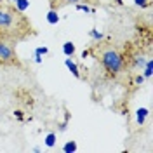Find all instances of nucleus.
I'll use <instances>...</instances> for the list:
<instances>
[{
    "label": "nucleus",
    "mask_w": 153,
    "mask_h": 153,
    "mask_svg": "<svg viewBox=\"0 0 153 153\" xmlns=\"http://www.w3.org/2000/svg\"><path fill=\"white\" fill-rule=\"evenodd\" d=\"M56 139H57V136L54 132H49L47 136H45V139H44V143H45V146L47 148H52L54 144H56Z\"/></svg>",
    "instance_id": "nucleus-9"
},
{
    "label": "nucleus",
    "mask_w": 153,
    "mask_h": 153,
    "mask_svg": "<svg viewBox=\"0 0 153 153\" xmlns=\"http://www.w3.org/2000/svg\"><path fill=\"white\" fill-rule=\"evenodd\" d=\"M89 35H91L92 40H97V42H99V40H103V33H101L99 30H96V28L91 30V33H89Z\"/></svg>",
    "instance_id": "nucleus-13"
},
{
    "label": "nucleus",
    "mask_w": 153,
    "mask_h": 153,
    "mask_svg": "<svg viewBox=\"0 0 153 153\" xmlns=\"http://www.w3.org/2000/svg\"><path fill=\"white\" fill-rule=\"evenodd\" d=\"M47 23L49 25H57L59 23V16H57V10L51 9L47 12Z\"/></svg>",
    "instance_id": "nucleus-8"
},
{
    "label": "nucleus",
    "mask_w": 153,
    "mask_h": 153,
    "mask_svg": "<svg viewBox=\"0 0 153 153\" xmlns=\"http://www.w3.org/2000/svg\"><path fill=\"white\" fill-rule=\"evenodd\" d=\"M143 82H144V76L143 75H137V76H136V84H137V85H141Z\"/></svg>",
    "instance_id": "nucleus-17"
},
{
    "label": "nucleus",
    "mask_w": 153,
    "mask_h": 153,
    "mask_svg": "<svg viewBox=\"0 0 153 153\" xmlns=\"http://www.w3.org/2000/svg\"><path fill=\"white\" fill-rule=\"evenodd\" d=\"M87 56H89V51H84V52H82V57H84V59H85Z\"/></svg>",
    "instance_id": "nucleus-20"
},
{
    "label": "nucleus",
    "mask_w": 153,
    "mask_h": 153,
    "mask_svg": "<svg viewBox=\"0 0 153 153\" xmlns=\"http://www.w3.org/2000/svg\"><path fill=\"white\" fill-rule=\"evenodd\" d=\"M2 4H4V0H0V5H2Z\"/></svg>",
    "instance_id": "nucleus-22"
},
{
    "label": "nucleus",
    "mask_w": 153,
    "mask_h": 153,
    "mask_svg": "<svg viewBox=\"0 0 153 153\" xmlns=\"http://www.w3.org/2000/svg\"><path fill=\"white\" fill-rule=\"evenodd\" d=\"M152 75H153V63H152V59H146V65H144V73H143V76H144V78H150Z\"/></svg>",
    "instance_id": "nucleus-10"
},
{
    "label": "nucleus",
    "mask_w": 153,
    "mask_h": 153,
    "mask_svg": "<svg viewBox=\"0 0 153 153\" xmlns=\"http://www.w3.org/2000/svg\"><path fill=\"white\" fill-rule=\"evenodd\" d=\"M78 2H82V0H65V4H78Z\"/></svg>",
    "instance_id": "nucleus-18"
},
{
    "label": "nucleus",
    "mask_w": 153,
    "mask_h": 153,
    "mask_svg": "<svg viewBox=\"0 0 153 153\" xmlns=\"http://www.w3.org/2000/svg\"><path fill=\"white\" fill-rule=\"evenodd\" d=\"M134 4H136V5H141V7H144V5H148V0H134Z\"/></svg>",
    "instance_id": "nucleus-16"
},
{
    "label": "nucleus",
    "mask_w": 153,
    "mask_h": 153,
    "mask_svg": "<svg viewBox=\"0 0 153 153\" xmlns=\"http://www.w3.org/2000/svg\"><path fill=\"white\" fill-rule=\"evenodd\" d=\"M35 54L37 56H45V54H49V49L47 47H37L35 49Z\"/></svg>",
    "instance_id": "nucleus-14"
},
{
    "label": "nucleus",
    "mask_w": 153,
    "mask_h": 153,
    "mask_svg": "<svg viewBox=\"0 0 153 153\" xmlns=\"http://www.w3.org/2000/svg\"><path fill=\"white\" fill-rule=\"evenodd\" d=\"M63 152H66V153L76 152V143H75V141H68V143L63 146Z\"/></svg>",
    "instance_id": "nucleus-11"
},
{
    "label": "nucleus",
    "mask_w": 153,
    "mask_h": 153,
    "mask_svg": "<svg viewBox=\"0 0 153 153\" xmlns=\"http://www.w3.org/2000/svg\"><path fill=\"white\" fill-rule=\"evenodd\" d=\"M65 66L71 71V75L75 76V78H80V68H78V65H76L75 61H71V57L65 59Z\"/></svg>",
    "instance_id": "nucleus-4"
},
{
    "label": "nucleus",
    "mask_w": 153,
    "mask_h": 153,
    "mask_svg": "<svg viewBox=\"0 0 153 153\" xmlns=\"http://www.w3.org/2000/svg\"><path fill=\"white\" fill-rule=\"evenodd\" d=\"M14 7L18 12H25L26 9H30V0H14Z\"/></svg>",
    "instance_id": "nucleus-7"
},
{
    "label": "nucleus",
    "mask_w": 153,
    "mask_h": 153,
    "mask_svg": "<svg viewBox=\"0 0 153 153\" xmlns=\"http://www.w3.org/2000/svg\"><path fill=\"white\" fill-rule=\"evenodd\" d=\"M0 63H4V65H14V63H18L16 51L10 47L7 42H4L2 38H0Z\"/></svg>",
    "instance_id": "nucleus-3"
},
{
    "label": "nucleus",
    "mask_w": 153,
    "mask_h": 153,
    "mask_svg": "<svg viewBox=\"0 0 153 153\" xmlns=\"http://www.w3.org/2000/svg\"><path fill=\"white\" fill-rule=\"evenodd\" d=\"M75 7H76V10H82V12H94V9H92V7H89V5H87V4H80V2H78V4H75Z\"/></svg>",
    "instance_id": "nucleus-12"
},
{
    "label": "nucleus",
    "mask_w": 153,
    "mask_h": 153,
    "mask_svg": "<svg viewBox=\"0 0 153 153\" xmlns=\"http://www.w3.org/2000/svg\"><path fill=\"white\" fill-rule=\"evenodd\" d=\"M101 65H103V68H105L110 75H117V73H120L124 70L125 59L122 54H118L117 51L110 49V51H105L101 54Z\"/></svg>",
    "instance_id": "nucleus-1"
},
{
    "label": "nucleus",
    "mask_w": 153,
    "mask_h": 153,
    "mask_svg": "<svg viewBox=\"0 0 153 153\" xmlns=\"http://www.w3.org/2000/svg\"><path fill=\"white\" fill-rule=\"evenodd\" d=\"M115 2H117V4H118V5H122V4H124V2H122V0H115Z\"/></svg>",
    "instance_id": "nucleus-21"
},
{
    "label": "nucleus",
    "mask_w": 153,
    "mask_h": 153,
    "mask_svg": "<svg viewBox=\"0 0 153 153\" xmlns=\"http://www.w3.org/2000/svg\"><path fill=\"white\" fill-rule=\"evenodd\" d=\"M148 113H150L148 108H139V110L136 111V122H137L139 125H143L144 120H146V117H148Z\"/></svg>",
    "instance_id": "nucleus-5"
},
{
    "label": "nucleus",
    "mask_w": 153,
    "mask_h": 153,
    "mask_svg": "<svg viewBox=\"0 0 153 153\" xmlns=\"http://www.w3.org/2000/svg\"><path fill=\"white\" fill-rule=\"evenodd\" d=\"M35 63L40 65V63H42V56H37V54H35Z\"/></svg>",
    "instance_id": "nucleus-19"
},
{
    "label": "nucleus",
    "mask_w": 153,
    "mask_h": 153,
    "mask_svg": "<svg viewBox=\"0 0 153 153\" xmlns=\"http://www.w3.org/2000/svg\"><path fill=\"white\" fill-rule=\"evenodd\" d=\"M136 65H137L139 68L144 66V65H146V59H144V57H137V59H136Z\"/></svg>",
    "instance_id": "nucleus-15"
},
{
    "label": "nucleus",
    "mask_w": 153,
    "mask_h": 153,
    "mask_svg": "<svg viewBox=\"0 0 153 153\" xmlns=\"http://www.w3.org/2000/svg\"><path fill=\"white\" fill-rule=\"evenodd\" d=\"M63 54L66 57H71L75 54V44L73 42H65L63 44Z\"/></svg>",
    "instance_id": "nucleus-6"
},
{
    "label": "nucleus",
    "mask_w": 153,
    "mask_h": 153,
    "mask_svg": "<svg viewBox=\"0 0 153 153\" xmlns=\"http://www.w3.org/2000/svg\"><path fill=\"white\" fill-rule=\"evenodd\" d=\"M23 12H18L16 7L14 9H7V7H0V31L7 33L9 30L14 28V23H18V19H21Z\"/></svg>",
    "instance_id": "nucleus-2"
},
{
    "label": "nucleus",
    "mask_w": 153,
    "mask_h": 153,
    "mask_svg": "<svg viewBox=\"0 0 153 153\" xmlns=\"http://www.w3.org/2000/svg\"><path fill=\"white\" fill-rule=\"evenodd\" d=\"M10 2H14V0H10Z\"/></svg>",
    "instance_id": "nucleus-24"
},
{
    "label": "nucleus",
    "mask_w": 153,
    "mask_h": 153,
    "mask_svg": "<svg viewBox=\"0 0 153 153\" xmlns=\"http://www.w3.org/2000/svg\"><path fill=\"white\" fill-rule=\"evenodd\" d=\"M0 37H4V33H2V31H0Z\"/></svg>",
    "instance_id": "nucleus-23"
}]
</instances>
